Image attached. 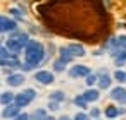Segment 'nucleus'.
Masks as SVG:
<instances>
[{
    "label": "nucleus",
    "mask_w": 126,
    "mask_h": 120,
    "mask_svg": "<svg viewBox=\"0 0 126 120\" xmlns=\"http://www.w3.org/2000/svg\"><path fill=\"white\" fill-rule=\"evenodd\" d=\"M47 58V50L43 46L42 41L38 40H30L28 45L24 46V62L35 65V67H40Z\"/></svg>",
    "instance_id": "nucleus-1"
},
{
    "label": "nucleus",
    "mask_w": 126,
    "mask_h": 120,
    "mask_svg": "<svg viewBox=\"0 0 126 120\" xmlns=\"http://www.w3.org/2000/svg\"><path fill=\"white\" fill-rule=\"evenodd\" d=\"M30 40H31V38H30V34H28L26 31L16 29V31L9 33V38H7V41H5V46H7L14 55H19V53L24 52V46L28 45Z\"/></svg>",
    "instance_id": "nucleus-2"
},
{
    "label": "nucleus",
    "mask_w": 126,
    "mask_h": 120,
    "mask_svg": "<svg viewBox=\"0 0 126 120\" xmlns=\"http://www.w3.org/2000/svg\"><path fill=\"white\" fill-rule=\"evenodd\" d=\"M35 98H36V91H35L33 87H26V89H23L21 93H17V94L14 96V103H16L17 106L24 108V106H28L30 103H33Z\"/></svg>",
    "instance_id": "nucleus-3"
},
{
    "label": "nucleus",
    "mask_w": 126,
    "mask_h": 120,
    "mask_svg": "<svg viewBox=\"0 0 126 120\" xmlns=\"http://www.w3.org/2000/svg\"><path fill=\"white\" fill-rule=\"evenodd\" d=\"M33 79H35L38 84H42V86H50V84L55 82V72H54V70H45V69H42V70H36V72H35Z\"/></svg>",
    "instance_id": "nucleus-4"
},
{
    "label": "nucleus",
    "mask_w": 126,
    "mask_h": 120,
    "mask_svg": "<svg viewBox=\"0 0 126 120\" xmlns=\"http://www.w3.org/2000/svg\"><path fill=\"white\" fill-rule=\"evenodd\" d=\"M97 74H98V81H97L98 89H100V91L110 89V84H112L114 77L109 74V70H107V69H100V70H97Z\"/></svg>",
    "instance_id": "nucleus-5"
},
{
    "label": "nucleus",
    "mask_w": 126,
    "mask_h": 120,
    "mask_svg": "<svg viewBox=\"0 0 126 120\" xmlns=\"http://www.w3.org/2000/svg\"><path fill=\"white\" fill-rule=\"evenodd\" d=\"M90 72H92V70H90V67H88V65L76 64V65H73V67L67 70V76H69L71 79H85Z\"/></svg>",
    "instance_id": "nucleus-6"
},
{
    "label": "nucleus",
    "mask_w": 126,
    "mask_h": 120,
    "mask_svg": "<svg viewBox=\"0 0 126 120\" xmlns=\"http://www.w3.org/2000/svg\"><path fill=\"white\" fill-rule=\"evenodd\" d=\"M109 98L119 105H124L126 106V87L123 84L116 86V87H110V93H109Z\"/></svg>",
    "instance_id": "nucleus-7"
},
{
    "label": "nucleus",
    "mask_w": 126,
    "mask_h": 120,
    "mask_svg": "<svg viewBox=\"0 0 126 120\" xmlns=\"http://www.w3.org/2000/svg\"><path fill=\"white\" fill-rule=\"evenodd\" d=\"M17 29V21L0 14V33H12Z\"/></svg>",
    "instance_id": "nucleus-8"
},
{
    "label": "nucleus",
    "mask_w": 126,
    "mask_h": 120,
    "mask_svg": "<svg viewBox=\"0 0 126 120\" xmlns=\"http://www.w3.org/2000/svg\"><path fill=\"white\" fill-rule=\"evenodd\" d=\"M24 81H26L24 72H12V74H9V76H7L5 84H7L9 87H19V86H23V84H24Z\"/></svg>",
    "instance_id": "nucleus-9"
},
{
    "label": "nucleus",
    "mask_w": 126,
    "mask_h": 120,
    "mask_svg": "<svg viewBox=\"0 0 126 120\" xmlns=\"http://www.w3.org/2000/svg\"><path fill=\"white\" fill-rule=\"evenodd\" d=\"M109 55L114 58V65L117 69H121L124 64H126V46L124 48H119V50H110Z\"/></svg>",
    "instance_id": "nucleus-10"
},
{
    "label": "nucleus",
    "mask_w": 126,
    "mask_h": 120,
    "mask_svg": "<svg viewBox=\"0 0 126 120\" xmlns=\"http://www.w3.org/2000/svg\"><path fill=\"white\" fill-rule=\"evenodd\" d=\"M19 111H21V106H17L16 103H11V105H5V106H4V110H2V117H4L5 120H12Z\"/></svg>",
    "instance_id": "nucleus-11"
},
{
    "label": "nucleus",
    "mask_w": 126,
    "mask_h": 120,
    "mask_svg": "<svg viewBox=\"0 0 126 120\" xmlns=\"http://www.w3.org/2000/svg\"><path fill=\"white\" fill-rule=\"evenodd\" d=\"M81 94H83V98H85L88 103H95V101L100 99V89H98V87H88V89L83 91Z\"/></svg>",
    "instance_id": "nucleus-12"
},
{
    "label": "nucleus",
    "mask_w": 126,
    "mask_h": 120,
    "mask_svg": "<svg viewBox=\"0 0 126 120\" xmlns=\"http://www.w3.org/2000/svg\"><path fill=\"white\" fill-rule=\"evenodd\" d=\"M67 46H69L71 53L74 55V58H76V57H85V55H86V50H85V46H83L81 43H69Z\"/></svg>",
    "instance_id": "nucleus-13"
},
{
    "label": "nucleus",
    "mask_w": 126,
    "mask_h": 120,
    "mask_svg": "<svg viewBox=\"0 0 126 120\" xmlns=\"http://www.w3.org/2000/svg\"><path fill=\"white\" fill-rule=\"evenodd\" d=\"M104 115H105V118H117V117H119V106H116V105H107V106L104 108Z\"/></svg>",
    "instance_id": "nucleus-14"
},
{
    "label": "nucleus",
    "mask_w": 126,
    "mask_h": 120,
    "mask_svg": "<svg viewBox=\"0 0 126 120\" xmlns=\"http://www.w3.org/2000/svg\"><path fill=\"white\" fill-rule=\"evenodd\" d=\"M59 57H61V58H64L67 64H71V62L74 60V55L71 53L69 46H61V48H59Z\"/></svg>",
    "instance_id": "nucleus-15"
},
{
    "label": "nucleus",
    "mask_w": 126,
    "mask_h": 120,
    "mask_svg": "<svg viewBox=\"0 0 126 120\" xmlns=\"http://www.w3.org/2000/svg\"><path fill=\"white\" fill-rule=\"evenodd\" d=\"M14 93L12 91H5V93H0V105L2 106H5V105H11V103H14Z\"/></svg>",
    "instance_id": "nucleus-16"
},
{
    "label": "nucleus",
    "mask_w": 126,
    "mask_h": 120,
    "mask_svg": "<svg viewBox=\"0 0 126 120\" xmlns=\"http://www.w3.org/2000/svg\"><path fill=\"white\" fill-rule=\"evenodd\" d=\"M47 115H48L47 113V108H36V110H33L30 113V120H43Z\"/></svg>",
    "instance_id": "nucleus-17"
},
{
    "label": "nucleus",
    "mask_w": 126,
    "mask_h": 120,
    "mask_svg": "<svg viewBox=\"0 0 126 120\" xmlns=\"http://www.w3.org/2000/svg\"><path fill=\"white\" fill-rule=\"evenodd\" d=\"M66 67H67V62L64 60V58H55L54 60V64H52V69H54V72H64L66 70Z\"/></svg>",
    "instance_id": "nucleus-18"
},
{
    "label": "nucleus",
    "mask_w": 126,
    "mask_h": 120,
    "mask_svg": "<svg viewBox=\"0 0 126 120\" xmlns=\"http://www.w3.org/2000/svg\"><path fill=\"white\" fill-rule=\"evenodd\" d=\"M48 99H54V101H59V103H64L66 101V93L61 91V89H55L48 94Z\"/></svg>",
    "instance_id": "nucleus-19"
},
{
    "label": "nucleus",
    "mask_w": 126,
    "mask_h": 120,
    "mask_svg": "<svg viewBox=\"0 0 126 120\" xmlns=\"http://www.w3.org/2000/svg\"><path fill=\"white\" fill-rule=\"evenodd\" d=\"M73 103H74L78 108H81V110H86V108H88V105H90V103L83 98V94H76V96H74V99H73Z\"/></svg>",
    "instance_id": "nucleus-20"
},
{
    "label": "nucleus",
    "mask_w": 126,
    "mask_h": 120,
    "mask_svg": "<svg viewBox=\"0 0 126 120\" xmlns=\"http://www.w3.org/2000/svg\"><path fill=\"white\" fill-rule=\"evenodd\" d=\"M114 81H117L119 84H126V70H121V69H116L114 74H112Z\"/></svg>",
    "instance_id": "nucleus-21"
},
{
    "label": "nucleus",
    "mask_w": 126,
    "mask_h": 120,
    "mask_svg": "<svg viewBox=\"0 0 126 120\" xmlns=\"http://www.w3.org/2000/svg\"><path fill=\"white\" fill-rule=\"evenodd\" d=\"M97 81H98V74H97V72H90V74L85 77V82H86L88 87H93V86L97 84Z\"/></svg>",
    "instance_id": "nucleus-22"
},
{
    "label": "nucleus",
    "mask_w": 126,
    "mask_h": 120,
    "mask_svg": "<svg viewBox=\"0 0 126 120\" xmlns=\"http://www.w3.org/2000/svg\"><path fill=\"white\" fill-rule=\"evenodd\" d=\"M9 14L16 19V21H23L24 19V11H19V9H11Z\"/></svg>",
    "instance_id": "nucleus-23"
},
{
    "label": "nucleus",
    "mask_w": 126,
    "mask_h": 120,
    "mask_svg": "<svg viewBox=\"0 0 126 120\" xmlns=\"http://www.w3.org/2000/svg\"><path fill=\"white\" fill-rule=\"evenodd\" d=\"M9 57H14V53L5 45H2V46H0V58H9Z\"/></svg>",
    "instance_id": "nucleus-24"
},
{
    "label": "nucleus",
    "mask_w": 126,
    "mask_h": 120,
    "mask_svg": "<svg viewBox=\"0 0 126 120\" xmlns=\"http://www.w3.org/2000/svg\"><path fill=\"white\" fill-rule=\"evenodd\" d=\"M47 110H50V111H59V110H61V103H59V101H54V99H48Z\"/></svg>",
    "instance_id": "nucleus-25"
},
{
    "label": "nucleus",
    "mask_w": 126,
    "mask_h": 120,
    "mask_svg": "<svg viewBox=\"0 0 126 120\" xmlns=\"http://www.w3.org/2000/svg\"><path fill=\"white\" fill-rule=\"evenodd\" d=\"M73 118H74V120H92V117H90L86 111H78Z\"/></svg>",
    "instance_id": "nucleus-26"
},
{
    "label": "nucleus",
    "mask_w": 126,
    "mask_h": 120,
    "mask_svg": "<svg viewBox=\"0 0 126 120\" xmlns=\"http://www.w3.org/2000/svg\"><path fill=\"white\" fill-rule=\"evenodd\" d=\"M100 113H102V111H100V110H98L97 106H93V108H92V110L88 111V115L92 117V120H95V118H100Z\"/></svg>",
    "instance_id": "nucleus-27"
},
{
    "label": "nucleus",
    "mask_w": 126,
    "mask_h": 120,
    "mask_svg": "<svg viewBox=\"0 0 126 120\" xmlns=\"http://www.w3.org/2000/svg\"><path fill=\"white\" fill-rule=\"evenodd\" d=\"M12 120H30V113H26V111H19Z\"/></svg>",
    "instance_id": "nucleus-28"
},
{
    "label": "nucleus",
    "mask_w": 126,
    "mask_h": 120,
    "mask_svg": "<svg viewBox=\"0 0 126 120\" xmlns=\"http://www.w3.org/2000/svg\"><path fill=\"white\" fill-rule=\"evenodd\" d=\"M57 120H74V118H71L69 115H61V117H59Z\"/></svg>",
    "instance_id": "nucleus-29"
},
{
    "label": "nucleus",
    "mask_w": 126,
    "mask_h": 120,
    "mask_svg": "<svg viewBox=\"0 0 126 120\" xmlns=\"http://www.w3.org/2000/svg\"><path fill=\"white\" fill-rule=\"evenodd\" d=\"M43 120H57V118H55V117H52V115H47Z\"/></svg>",
    "instance_id": "nucleus-30"
},
{
    "label": "nucleus",
    "mask_w": 126,
    "mask_h": 120,
    "mask_svg": "<svg viewBox=\"0 0 126 120\" xmlns=\"http://www.w3.org/2000/svg\"><path fill=\"white\" fill-rule=\"evenodd\" d=\"M107 120H116V118H107Z\"/></svg>",
    "instance_id": "nucleus-31"
},
{
    "label": "nucleus",
    "mask_w": 126,
    "mask_h": 120,
    "mask_svg": "<svg viewBox=\"0 0 126 120\" xmlns=\"http://www.w3.org/2000/svg\"><path fill=\"white\" fill-rule=\"evenodd\" d=\"M0 46H2V40H0Z\"/></svg>",
    "instance_id": "nucleus-32"
},
{
    "label": "nucleus",
    "mask_w": 126,
    "mask_h": 120,
    "mask_svg": "<svg viewBox=\"0 0 126 120\" xmlns=\"http://www.w3.org/2000/svg\"><path fill=\"white\" fill-rule=\"evenodd\" d=\"M95 120H100V118H95Z\"/></svg>",
    "instance_id": "nucleus-33"
}]
</instances>
